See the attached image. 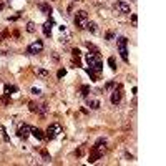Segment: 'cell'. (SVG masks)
<instances>
[{"instance_id":"obj_18","label":"cell","mask_w":166,"mask_h":166,"mask_svg":"<svg viewBox=\"0 0 166 166\" xmlns=\"http://www.w3.org/2000/svg\"><path fill=\"white\" fill-rule=\"evenodd\" d=\"M88 93H90V87H87V85H83L82 87V96H88Z\"/></svg>"},{"instance_id":"obj_13","label":"cell","mask_w":166,"mask_h":166,"mask_svg":"<svg viewBox=\"0 0 166 166\" xmlns=\"http://www.w3.org/2000/svg\"><path fill=\"white\" fill-rule=\"evenodd\" d=\"M40 10L43 12V13H45V15H50V13H52V8H50V5H48V4H40Z\"/></svg>"},{"instance_id":"obj_31","label":"cell","mask_w":166,"mask_h":166,"mask_svg":"<svg viewBox=\"0 0 166 166\" xmlns=\"http://www.w3.org/2000/svg\"><path fill=\"white\" fill-rule=\"evenodd\" d=\"M73 2H78V0H73Z\"/></svg>"},{"instance_id":"obj_9","label":"cell","mask_w":166,"mask_h":166,"mask_svg":"<svg viewBox=\"0 0 166 166\" xmlns=\"http://www.w3.org/2000/svg\"><path fill=\"white\" fill-rule=\"evenodd\" d=\"M121 96H123V93H121V85H118V90H113V93H111V103L118 105L121 101Z\"/></svg>"},{"instance_id":"obj_28","label":"cell","mask_w":166,"mask_h":166,"mask_svg":"<svg viewBox=\"0 0 166 166\" xmlns=\"http://www.w3.org/2000/svg\"><path fill=\"white\" fill-rule=\"evenodd\" d=\"M32 93H33V95H40L42 90L40 88H32Z\"/></svg>"},{"instance_id":"obj_21","label":"cell","mask_w":166,"mask_h":166,"mask_svg":"<svg viewBox=\"0 0 166 166\" xmlns=\"http://www.w3.org/2000/svg\"><path fill=\"white\" fill-rule=\"evenodd\" d=\"M12 91H17V87H13V85H7V87H5V93L10 95Z\"/></svg>"},{"instance_id":"obj_16","label":"cell","mask_w":166,"mask_h":166,"mask_svg":"<svg viewBox=\"0 0 166 166\" xmlns=\"http://www.w3.org/2000/svg\"><path fill=\"white\" fill-rule=\"evenodd\" d=\"M35 30H37L35 23H33V22H28V23H27V32H28V33H35Z\"/></svg>"},{"instance_id":"obj_14","label":"cell","mask_w":166,"mask_h":166,"mask_svg":"<svg viewBox=\"0 0 166 166\" xmlns=\"http://www.w3.org/2000/svg\"><path fill=\"white\" fill-rule=\"evenodd\" d=\"M87 28H88L91 33H98V27H96V23H95V22H90V20H88V23H87Z\"/></svg>"},{"instance_id":"obj_15","label":"cell","mask_w":166,"mask_h":166,"mask_svg":"<svg viewBox=\"0 0 166 166\" xmlns=\"http://www.w3.org/2000/svg\"><path fill=\"white\" fill-rule=\"evenodd\" d=\"M88 106L91 110H98L100 108V101L98 100H88Z\"/></svg>"},{"instance_id":"obj_19","label":"cell","mask_w":166,"mask_h":166,"mask_svg":"<svg viewBox=\"0 0 166 166\" xmlns=\"http://www.w3.org/2000/svg\"><path fill=\"white\" fill-rule=\"evenodd\" d=\"M28 110H30L32 113H38V105H35V103H28Z\"/></svg>"},{"instance_id":"obj_3","label":"cell","mask_w":166,"mask_h":166,"mask_svg":"<svg viewBox=\"0 0 166 166\" xmlns=\"http://www.w3.org/2000/svg\"><path fill=\"white\" fill-rule=\"evenodd\" d=\"M116 47H118V52H120V57L123 62H128V40L124 37H120L116 40Z\"/></svg>"},{"instance_id":"obj_6","label":"cell","mask_w":166,"mask_h":166,"mask_svg":"<svg viewBox=\"0 0 166 166\" xmlns=\"http://www.w3.org/2000/svg\"><path fill=\"white\" fill-rule=\"evenodd\" d=\"M42 50H43L42 40H35L33 43H30V45L27 47V55H37V53H40Z\"/></svg>"},{"instance_id":"obj_25","label":"cell","mask_w":166,"mask_h":166,"mask_svg":"<svg viewBox=\"0 0 166 166\" xmlns=\"http://www.w3.org/2000/svg\"><path fill=\"white\" fill-rule=\"evenodd\" d=\"M42 156H43V160L45 161H50V156H48L47 150H42Z\"/></svg>"},{"instance_id":"obj_20","label":"cell","mask_w":166,"mask_h":166,"mask_svg":"<svg viewBox=\"0 0 166 166\" xmlns=\"http://www.w3.org/2000/svg\"><path fill=\"white\" fill-rule=\"evenodd\" d=\"M108 65L111 70H116V63H115V57H110L108 58Z\"/></svg>"},{"instance_id":"obj_8","label":"cell","mask_w":166,"mask_h":166,"mask_svg":"<svg viewBox=\"0 0 166 166\" xmlns=\"http://www.w3.org/2000/svg\"><path fill=\"white\" fill-rule=\"evenodd\" d=\"M115 7H116V8H118V10L121 12V13H128V15L131 13V10H130V5H128L126 2H123V0H118V2L115 4Z\"/></svg>"},{"instance_id":"obj_24","label":"cell","mask_w":166,"mask_h":166,"mask_svg":"<svg viewBox=\"0 0 166 166\" xmlns=\"http://www.w3.org/2000/svg\"><path fill=\"white\" fill-rule=\"evenodd\" d=\"M8 96H10V95H8V93H5V95H4V96H2V101H4V103H5V105H8V103H10V98H8Z\"/></svg>"},{"instance_id":"obj_4","label":"cell","mask_w":166,"mask_h":166,"mask_svg":"<svg viewBox=\"0 0 166 166\" xmlns=\"http://www.w3.org/2000/svg\"><path fill=\"white\" fill-rule=\"evenodd\" d=\"M87 23H88V15H87V12H77V15H75V25L77 28L83 30V28H87Z\"/></svg>"},{"instance_id":"obj_5","label":"cell","mask_w":166,"mask_h":166,"mask_svg":"<svg viewBox=\"0 0 166 166\" xmlns=\"http://www.w3.org/2000/svg\"><path fill=\"white\" fill-rule=\"evenodd\" d=\"M60 133H62V126H60L58 123H52L47 128V135H45V136H47L48 140H55Z\"/></svg>"},{"instance_id":"obj_29","label":"cell","mask_w":166,"mask_h":166,"mask_svg":"<svg viewBox=\"0 0 166 166\" xmlns=\"http://www.w3.org/2000/svg\"><path fill=\"white\" fill-rule=\"evenodd\" d=\"M5 35H7V32H0V42L5 38Z\"/></svg>"},{"instance_id":"obj_7","label":"cell","mask_w":166,"mask_h":166,"mask_svg":"<svg viewBox=\"0 0 166 166\" xmlns=\"http://www.w3.org/2000/svg\"><path fill=\"white\" fill-rule=\"evenodd\" d=\"M17 135H18V138H22V140H27L28 138V135H30V126L28 124H20L18 126V130H17Z\"/></svg>"},{"instance_id":"obj_11","label":"cell","mask_w":166,"mask_h":166,"mask_svg":"<svg viewBox=\"0 0 166 166\" xmlns=\"http://www.w3.org/2000/svg\"><path fill=\"white\" fill-rule=\"evenodd\" d=\"M30 133L35 136L37 140H43V138H45V135H43V131H42L40 128H30Z\"/></svg>"},{"instance_id":"obj_1","label":"cell","mask_w":166,"mask_h":166,"mask_svg":"<svg viewBox=\"0 0 166 166\" xmlns=\"http://www.w3.org/2000/svg\"><path fill=\"white\" fill-rule=\"evenodd\" d=\"M105 151H106V141H105V138H100V140L95 143V146L91 148V151H90L88 163H95L96 160H100V158L103 156Z\"/></svg>"},{"instance_id":"obj_26","label":"cell","mask_w":166,"mask_h":166,"mask_svg":"<svg viewBox=\"0 0 166 166\" xmlns=\"http://www.w3.org/2000/svg\"><path fill=\"white\" fill-rule=\"evenodd\" d=\"M65 73H67V70H63V68H62V70H58L57 77H58V78H63V77H65Z\"/></svg>"},{"instance_id":"obj_22","label":"cell","mask_w":166,"mask_h":166,"mask_svg":"<svg viewBox=\"0 0 166 166\" xmlns=\"http://www.w3.org/2000/svg\"><path fill=\"white\" fill-rule=\"evenodd\" d=\"M131 23H133V27L138 25V15L136 13H131Z\"/></svg>"},{"instance_id":"obj_30","label":"cell","mask_w":166,"mask_h":166,"mask_svg":"<svg viewBox=\"0 0 166 166\" xmlns=\"http://www.w3.org/2000/svg\"><path fill=\"white\" fill-rule=\"evenodd\" d=\"M2 8H4V4H2V2H0V10H2Z\"/></svg>"},{"instance_id":"obj_10","label":"cell","mask_w":166,"mask_h":166,"mask_svg":"<svg viewBox=\"0 0 166 166\" xmlns=\"http://www.w3.org/2000/svg\"><path fill=\"white\" fill-rule=\"evenodd\" d=\"M53 25H55V22H53L52 17L43 23V33H45V37H52V27Z\"/></svg>"},{"instance_id":"obj_23","label":"cell","mask_w":166,"mask_h":166,"mask_svg":"<svg viewBox=\"0 0 166 166\" xmlns=\"http://www.w3.org/2000/svg\"><path fill=\"white\" fill-rule=\"evenodd\" d=\"M115 35H116V33H115L113 30L106 32V40H113V38H115Z\"/></svg>"},{"instance_id":"obj_12","label":"cell","mask_w":166,"mask_h":166,"mask_svg":"<svg viewBox=\"0 0 166 166\" xmlns=\"http://www.w3.org/2000/svg\"><path fill=\"white\" fill-rule=\"evenodd\" d=\"M35 73L38 75V77H42V78H48V77H50V72L45 70V68H37Z\"/></svg>"},{"instance_id":"obj_2","label":"cell","mask_w":166,"mask_h":166,"mask_svg":"<svg viewBox=\"0 0 166 166\" xmlns=\"http://www.w3.org/2000/svg\"><path fill=\"white\" fill-rule=\"evenodd\" d=\"M85 60H87V63H88V68H91L93 72H101L103 70V62H101V58H100V52L98 53H87L85 55Z\"/></svg>"},{"instance_id":"obj_27","label":"cell","mask_w":166,"mask_h":166,"mask_svg":"<svg viewBox=\"0 0 166 166\" xmlns=\"http://www.w3.org/2000/svg\"><path fill=\"white\" fill-rule=\"evenodd\" d=\"M115 85H116L115 82H110V83H106V87H105V88H106V90H111V88L115 87Z\"/></svg>"},{"instance_id":"obj_17","label":"cell","mask_w":166,"mask_h":166,"mask_svg":"<svg viewBox=\"0 0 166 166\" xmlns=\"http://www.w3.org/2000/svg\"><path fill=\"white\" fill-rule=\"evenodd\" d=\"M87 73H88L90 77H91V80H95V82L98 80V75H96V73H95L93 70H91V68H87Z\"/></svg>"}]
</instances>
